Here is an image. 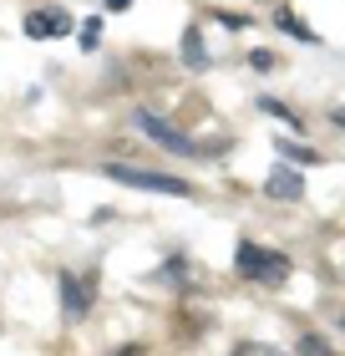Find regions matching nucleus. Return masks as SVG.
Wrapping results in <instances>:
<instances>
[{"instance_id": "1", "label": "nucleus", "mask_w": 345, "mask_h": 356, "mask_svg": "<svg viewBox=\"0 0 345 356\" xmlns=\"http://www.w3.org/2000/svg\"><path fill=\"white\" fill-rule=\"evenodd\" d=\"M234 265H239L244 280H259V285H285V280H289V260H285L279 250L254 245V239H239Z\"/></svg>"}, {"instance_id": "2", "label": "nucleus", "mask_w": 345, "mask_h": 356, "mask_svg": "<svg viewBox=\"0 0 345 356\" xmlns=\"http://www.w3.org/2000/svg\"><path fill=\"white\" fill-rule=\"evenodd\" d=\"M102 173L112 178V184L122 188H142V193H168V199H188L193 184H183V178L173 173H153V168H137V163H102Z\"/></svg>"}, {"instance_id": "3", "label": "nucleus", "mask_w": 345, "mask_h": 356, "mask_svg": "<svg viewBox=\"0 0 345 356\" xmlns=\"http://www.w3.org/2000/svg\"><path fill=\"white\" fill-rule=\"evenodd\" d=\"M133 122H137L142 133L158 143L162 153H178V158H199V143H193L188 133H178V127H173L168 118H158L153 107H137V112H133Z\"/></svg>"}, {"instance_id": "4", "label": "nucleus", "mask_w": 345, "mask_h": 356, "mask_svg": "<svg viewBox=\"0 0 345 356\" xmlns=\"http://www.w3.org/2000/svg\"><path fill=\"white\" fill-rule=\"evenodd\" d=\"M56 285H61V316L81 321V316H87V305H92V296H96V270H87L81 280H76V275H61Z\"/></svg>"}, {"instance_id": "5", "label": "nucleus", "mask_w": 345, "mask_h": 356, "mask_svg": "<svg viewBox=\"0 0 345 356\" xmlns=\"http://www.w3.org/2000/svg\"><path fill=\"white\" fill-rule=\"evenodd\" d=\"M21 31L31 41H56V36H71V15L67 10H31L21 21Z\"/></svg>"}, {"instance_id": "6", "label": "nucleus", "mask_w": 345, "mask_h": 356, "mask_svg": "<svg viewBox=\"0 0 345 356\" xmlns=\"http://www.w3.org/2000/svg\"><path fill=\"white\" fill-rule=\"evenodd\" d=\"M264 193H269V199H285V204H294V199H300V193H305V184H300V173H294V168H269V178H264Z\"/></svg>"}, {"instance_id": "7", "label": "nucleus", "mask_w": 345, "mask_h": 356, "mask_svg": "<svg viewBox=\"0 0 345 356\" xmlns=\"http://www.w3.org/2000/svg\"><path fill=\"white\" fill-rule=\"evenodd\" d=\"M183 67H193V72H203V61H208V46H203V36H199V26H188L183 31Z\"/></svg>"}, {"instance_id": "8", "label": "nucleus", "mask_w": 345, "mask_h": 356, "mask_svg": "<svg viewBox=\"0 0 345 356\" xmlns=\"http://www.w3.org/2000/svg\"><path fill=\"white\" fill-rule=\"evenodd\" d=\"M279 31H285V36H294V41H305V46H315V31H305L300 21H294V15L289 10H279V21H274Z\"/></svg>"}, {"instance_id": "9", "label": "nucleus", "mask_w": 345, "mask_h": 356, "mask_svg": "<svg viewBox=\"0 0 345 356\" xmlns=\"http://www.w3.org/2000/svg\"><path fill=\"white\" fill-rule=\"evenodd\" d=\"M279 158H289V163H320V158L310 153L305 143H279Z\"/></svg>"}, {"instance_id": "10", "label": "nucleus", "mask_w": 345, "mask_h": 356, "mask_svg": "<svg viewBox=\"0 0 345 356\" xmlns=\"http://www.w3.org/2000/svg\"><path fill=\"white\" fill-rule=\"evenodd\" d=\"M249 67H254V72H274L279 61H274V51H264V46H254V51H249Z\"/></svg>"}, {"instance_id": "11", "label": "nucleus", "mask_w": 345, "mask_h": 356, "mask_svg": "<svg viewBox=\"0 0 345 356\" xmlns=\"http://www.w3.org/2000/svg\"><path fill=\"white\" fill-rule=\"evenodd\" d=\"M259 107H264V112H269V118H285L289 127H300V118H294V112H289L285 102H274V97H264V102H259Z\"/></svg>"}, {"instance_id": "12", "label": "nucleus", "mask_w": 345, "mask_h": 356, "mask_svg": "<svg viewBox=\"0 0 345 356\" xmlns=\"http://www.w3.org/2000/svg\"><path fill=\"white\" fill-rule=\"evenodd\" d=\"M300 356H330L325 336H300Z\"/></svg>"}, {"instance_id": "13", "label": "nucleus", "mask_w": 345, "mask_h": 356, "mask_svg": "<svg viewBox=\"0 0 345 356\" xmlns=\"http://www.w3.org/2000/svg\"><path fill=\"white\" fill-rule=\"evenodd\" d=\"M102 6H107V10H127L133 0H102Z\"/></svg>"}, {"instance_id": "14", "label": "nucleus", "mask_w": 345, "mask_h": 356, "mask_svg": "<svg viewBox=\"0 0 345 356\" xmlns=\"http://www.w3.org/2000/svg\"><path fill=\"white\" fill-rule=\"evenodd\" d=\"M117 356H142V346H122V351H117Z\"/></svg>"}, {"instance_id": "15", "label": "nucleus", "mask_w": 345, "mask_h": 356, "mask_svg": "<svg viewBox=\"0 0 345 356\" xmlns=\"http://www.w3.org/2000/svg\"><path fill=\"white\" fill-rule=\"evenodd\" d=\"M335 122H340V127H345V107H340V112H335Z\"/></svg>"}, {"instance_id": "16", "label": "nucleus", "mask_w": 345, "mask_h": 356, "mask_svg": "<svg viewBox=\"0 0 345 356\" xmlns=\"http://www.w3.org/2000/svg\"><path fill=\"white\" fill-rule=\"evenodd\" d=\"M239 356H249V351H239Z\"/></svg>"}, {"instance_id": "17", "label": "nucleus", "mask_w": 345, "mask_h": 356, "mask_svg": "<svg viewBox=\"0 0 345 356\" xmlns=\"http://www.w3.org/2000/svg\"><path fill=\"white\" fill-rule=\"evenodd\" d=\"M340 326H345V321H340Z\"/></svg>"}]
</instances>
